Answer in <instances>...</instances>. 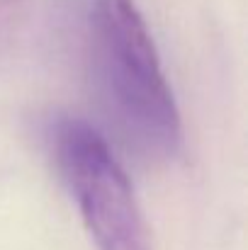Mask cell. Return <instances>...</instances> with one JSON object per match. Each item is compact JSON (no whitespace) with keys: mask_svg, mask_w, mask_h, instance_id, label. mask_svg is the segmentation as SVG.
Wrapping results in <instances>:
<instances>
[{"mask_svg":"<svg viewBox=\"0 0 248 250\" xmlns=\"http://www.w3.org/2000/svg\"><path fill=\"white\" fill-rule=\"evenodd\" d=\"M90 29L97 73L117 117L144 148L173 156L182 144V124L136 2L95 0Z\"/></svg>","mask_w":248,"mask_h":250,"instance_id":"6da1fadb","label":"cell"},{"mask_svg":"<svg viewBox=\"0 0 248 250\" xmlns=\"http://www.w3.org/2000/svg\"><path fill=\"white\" fill-rule=\"evenodd\" d=\"M54 153L97 250H151L134 187L97 129L83 119H64Z\"/></svg>","mask_w":248,"mask_h":250,"instance_id":"7a4b0ae2","label":"cell"},{"mask_svg":"<svg viewBox=\"0 0 248 250\" xmlns=\"http://www.w3.org/2000/svg\"><path fill=\"white\" fill-rule=\"evenodd\" d=\"M29 0H0V54L10 46L12 37L27 17Z\"/></svg>","mask_w":248,"mask_h":250,"instance_id":"3957f363","label":"cell"}]
</instances>
